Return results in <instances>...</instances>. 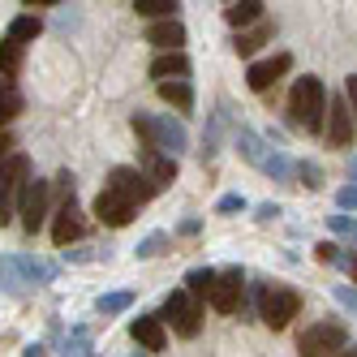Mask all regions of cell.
Masks as SVG:
<instances>
[{"mask_svg": "<svg viewBox=\"0 0 357 357\" xmlns=\"http://www.w3.org/2000/svg\"><path fill=\"white\" fill-rule=\"evenodd\" d=\"M344 349H349V327L336 323V319L314 323L310 331H301V340H297L301 357H340Z\"/></svg>", "mask_w": 357, "mask_h": 357, "instance_id": "3957f363", "label": "cell"}, {"mask_svg": "<svg viewBox=\"0 0 357 357\" xmlns=\"http://www.w3.org/2000/svg\"><path fill=\"white\" fill-rule=\"evenodd\" d=\"M47 202H52V185H47V181H26V185H22L17 215H22V228H26V233H39V228H43Z\"/></svg>", "mask_w": 357, "mask_h": 357, "instance_id": "52a82bcc", "label": "cell"}, {"mask_svg": "<svg viewBox=\"0 0 357 357\" xmlns=\"http://www.w3.org/2000/svg\"><path fill=\"white\" fill-rule=\"evenodd\" d=\"M134 134L142 138V151H160V155H168V160L185 155V146H190L185 125L172 121V116H146V112H138L134 116Z\"/></svg>", "mask_w": 357, "mask_h": 357, "instance_id": "6da1fadb", "label": "cell"}, {"mask_svg": "<svg viewBox=\"0 0 357 357\" xmlns=\"http://www.w3.org/2000/svg\"><path fill=\"white\" fill-rule=\"evenodd\" d=\"M104 190H112V194L125 198V202H134V207H142L146 198H155V185H151L138 168H125V164L108 172V185H104Z\"/></svg>", "mask_w": 357, "mask_h": 357, "instance_id": "ba28073f", "label": "cell"}, {"mask_svg": "<svg viewBox=\"0 0 357 357\" xmlns=\"http://www.w3.org/2000/svg\"><path fill=\"white\" fill-rule=\"evenodd\" d=\"M267 39H275V26L263 17L259 26H250V31H237V39H233V47H237V56H254L259 47L267 43Z\"/></svg>", "mask_w": 357, "mask_h": 357, "instance_id": "d6986e66", "label": "cell"}, {"mask_svg": "<svg viewBox=\"0 0 357 357\" xmlns=\"http://www.w3.org/2000/svg\"><path fill=\"white\" fill-rule=\"evenodd\" d=\"M95 250H65V263H95Z\"/></svg>", "mask_w": 357, "mask_h": 357, "instance_id": "60d3db41", "label": "cell"}, {"mask_svg": "<svg viewBox=\"0 0 357 357\" xmlns=\"http://www.w3.org/2000/svg\"><path fill=\"white\" fill-rule=\"evenodd\" d=\"M151 78L160 82H185L190 78V56L185 52H160L151 61Z\"/></svg>", "mask_w": 357, "mask_h": 357, "instance_id": "9a60e30c", "label": "cell"}, {"mask_svg": "<svg viewBox=\"0 0 357 357\" xmlns=\"http://www.w3.org/2000/svg\"><path fill=\"white\" fill-rule=\"evenodd\" d=\"M130 305H134V293H130V289H121V293H104V297L95 301V310L108 319V314H121V310H130Z\"/></svg>", "mask_w": 357, "mask_h": 357, "instance_id": "f546056e", "label": "cell"}, {"mask_svg": "<svg viewBox=\"0 0 357 357\" xmlns=\"http://www.w3.org/2000/svg\"><path fill=\"white\" fill-rule=\"evenodd\" d=\"M61 357H91V331H86V327H73L69 336H65Z\"/></svg>", "mask_w": 357, "mask_h": 357, "instance_id": "4dcf8cb0", "label": "cell"}, {"mask_svg": "<svg viewBox=\"0 0 357 357\" xmlns=\"http://www.w3.org/2000/svg\"><path fill=\"white\" fill-rule=\"evenodd\" d=\"M327 228H331L336 237H344V241L357 237V220H353V215H327Z\"/></svg>", "mask_w": 357, "mask_h": 357, "instance_id": "836d02e7", "label": "cell"}, {"mask_svg": "<svg viewBox=\"0 0 357 357\" xmlns=\"http://www.w3.org/2000/svg\"><path fill=\"white\" fill-rule=\"evenodd\" d=\"M224 125H228V112H211L207 121V130H202V160H215V151H220V138H224Z\"/></svg>", "mask_w": 357, "mask_h": 357, "instance_id": "603a6c76", "label": "cell"}, {"mask_svg": "<svg viewBox=\"0 0 357 357\" xmlns=\"http://www.w3.org/2000/svg\"><path fill=\"white\" fill-rule=\"evenodd\" d=\"M349 271H353V280H357V263H349Z\"/></svg>", "mask_w": 357, "mask_h": 357, "instance_id": "f907efd6", "label": "cell"}, {"mask_svg": "<svg viewBox=\"0 0 357 357\" xmlns=\"http://www.w3.org/2000/svg\"><path fill=\"white\" fill-rule=\"evenodd\" d=\"M130 336L146 349V353H160L164 344H168V336H164V323H160V314H138L134 323H130Z\"/></svg>", "mask_w": 357, "mask_h": 357, "instance_id": "5bb4252c", "label": "cell"}, {"mask_svg": "<svg viewBox=\"0 0 357 357\" xmlns=\"http://www.w3.org/2000/svg\"><path fill=\"white\" fill-rule=\"evenodd\" d=\"M233 211H245V198H241V194H224V198L215 202V215H233Z\"/></svg>", "mask_w": 357, "mask_h": 357, "instance_id": "8d00e7d4", "label": "cell"}, {"mask_svg": "<svg viewBox=\"0 0 357 357\" xmlns=\"http://www.w3.org/2000/svg\"><path fill=\"white\" fill-rule=\"evenodd\" d=\"M237 151H241V160L254 164V168H263V160L271 155L267 138H263L259 130H250V125H241V130H237Z\"/></svg>", "mask_w": 357, "mask_h": 357, "instance_id": "ac0fdd59", "label": "cell"}, {"mask_svg": "<svg viewBox=\"0 0 357 357\" xmlns=\"http://www.w3.org/2000/svg\"><path fill=\"white\" fill-rule=\"evenodd\" d=\"M340 357H357V349H344V353H340Z\"/></svg>", "mask_w": 357, "mask_h": 357, "instance_id": "681fc988", "label": "cell"}, {"mask_svg": "<svg viewBox=\"0 0 357 357\" xmlns=\"http://www.w3.org/2000/svg\"><path fill=\"white\" fill-rule=\"evenodd\" d=\"M349 185H357V160L349 164Z\"/></svg>", "mask_w": 357, "mask_h": 357, "instance_id": "c3c4849f", "label": "cell"}, {"mask_svg": "<svg viewBox=\"0 0 357 357\" xmlns=\"http://www.w3.org/2000/svg\"><path fill=\"white\" fill-rule=\"evenodd\" d=\"M9 146H13V138H9V134H0V164L9 160Z\"/></svg>", "mask_w": 357, "mask_h": 357, "instance_id": "ee69618b", "label": "cell"}, {"mask_svg": "<svg viewBox=\"0 0 357 357\" xmlns=\"http://www.w3.org/2000/svg\"><path fill=\"white\" fill-rule=\"evenodd\" d=\"M164 250H168V233H151V237H142V241L134 245L138 259H155V254H164Z\"/></svg>", "mask_w": 357, "mask_h": 357, "instance_id": "1f68e13d", "label": "cell"}, {"mask_svg": "<svg viewBox=\"0 0 357 357\" xmlns=\"http://www.w3.org/2000/svg\"><path fill=\"white\" fill-rule=\"evenodd\" d=\"M297 181L310 185V190H319V185H323V168H319L314 160H301V164H297Z\"/></svg>", "mask_w": 357, "mask_h": 357, "instance_id": "d6a6232c", "label": "cell"}, {"mask_svg": "<svg viewBox=\"0 0 357 357\" xmlns=\"http://www.w3.org/2000/svg\"><path fill=\"white\" fill-rule=\"evenodd\" d=\"M160 99L172 104L176 112H190L194 108V86L190 82H160Z\"/></svg>", "mask_w": 357, "mask_h": 357, "instance_id": "7402d4cb", "label": "cell"}, {"mask_svg": "<svg viewBox=\"0 0 357 357\" xmlns=\"http://www.w3.org/2000/svg\"><path fill=\"white\" fill-rule=\"evenodd\" d=\"M73 190H78V181H73V172H56V194L65 202H73Z\"/></svg>", "mask_w": 357, "mask_h": 357, "instance_id": "f35d334b", "label": "cell"}, {"mask_svg": "<svg viewBox=\"0 0 357 357\" xmlns=\"http://www.w3.org/2000/svg\"><path fill=\"white\" fill-rule=\"evenodd\" d=\"M39 31H43V22H39L35 13H22V17H13V26H9V39H17L22 47H26V39H39Z\"/></svg>", "mask_w": 357, "mask_h": 357, "instance_id": "f1b7e54d", "label": "cell"}, {"mask_svg": "<svg viewBox=\"0 0 357 357\" xmlns=\"http://www.w3.org/2000/svg\"><path fill=\"white\" fill-rule=\"evenodd\" d=\"M134 202H125V198H116L112 190H99V198H95V220L99 224H108V228H125L134 220Z\"/></svg>", "mask_w": 357, "mask_h": 357, "instance_id": "7c38bea8", "label": "cell"}, {"mask_svg": "<svg viewBox=\"0 0 357 357\" xmlns=\"http://www.w3.org/2000/svg\"><path fill=\"white\" fill-rule=\"evenodd\" d=\"M22 56H26V47H22L17 39H0V73H9V78H13V73L22 69Z\"/></svg>", "mask_w": 357, "mask_h": 357, "instance_id": "4316f807", "label": "cell"}, {"mask_svg": "<svg viewBox=\"0 0 357 357\" xmlns=\"http://www.w3.org/2000/svg\"><path fill=\"white\" fill-rule=\"evenodd\" d=\"M17 267H22V280H26V284H52L56 280V267L43 263V259H31V254H17Z\"/></svg>", "mask_w": 357, "mask_h": 357, "instance_id": "44dd1931", "label": "cell"}, {"mask_svg": "<svg viewBox=\"0 0 357 357\" xmlns=\"http://www.w3.org/2000/svg\"><path fill=\"white\" fill-rule=\"evenodd\" d=\"M319 250V259L323 263H336V267H349L353 259H344V254H340V245H331V241H323V245H314Z\"/></svg>", "mask_w": 357, "mask_h": 357, "instance_id": "d590c367", "label": "cell"}, {"mask_svg": "<svg viewBox=\"0 0 357 357\" xmlns=\"http://www.w3.org/2000/svg\"><path fill=\"white\" fill-rule=\"evenodd\" d=\"M263 172L271 176V181H293V176H297V164H293L280 146H271V155L263 160Z\"/></svg>", "mask_w": 357, "mask_h": 357, "instance_id": "cb8c5ba5", "label": "cell"}, {"mask_svg": "<svg viewBox=\"0 0 357 357\" xmlns=\"http://www.w3.org/2000/svg\"><path fill=\"white\" fill-rule=\"evenodd\" d=\"M331 293H336V301L344 305V310H353V314H357V293H353L349 284H336V289H331Z\"/></svg>", "mask_w": 357, "mask_h": 357, "instance_id": "ab89813d", "label": "cell"}, {"mask_svg": "<svg viewBox=\"0 0 357 357\" xmlns=\"http://www.w3.org/2000/svg\"><path fill=\"white\" fill-rule=\"evenodd\" d=\"M344 91H349V112L357 116V73H353V78H344Z\"/></svg>", "mask_w": 357, "mask_h": 357, "instance_id": "b9f144b4", "label": "cell"}, {"mask_svg": "<svg viewBox=\"0 0 357 357\" xmlns=\"http://www.w3.org/2000/svg\"><path fill=\"white\" fill-rule=\"evenodd\" d=\"M0 289L22 297V289H26V280H22V267H17V254H5L0 259Z\"/></svg>", "mask_w": 357, "mask_h": 357, "instance_id": "d4e9b609", "label": "cell"}, {"mask_svg": "<svg viewBox=\"0 0 357 357\" xmlns=\"http://www.w3.org/2000/svg\"><path fill=\"white\" fill-rule=\"evenodd\" d=\"M181 233H185V237H194V233H198V220H194V215H190V220H181Z\"/></svg>", "mask_w": 357, "mask_h": 357, "instance_id": "f6af8a7d", "label": "cell"}, {"mask_svg": "<svg viewBox=\"0 0 357 357\" xmlns=\"http://www.w3.org/2000/svg\"><path fill=\"white\" fill-rule=\"evenodd\" d=\"M31 181V160L26 155H9L0 164V228H5L17 211V194Z\"/></svg>", "mask_w": 357, "mask_h": 357, "instance_id": "8992f818", "label": "cell"}, {"mask_svg": "<svg viewBox=\"0 0 357 357\" xmlns=\"http://www.w3.org/2000/svg\"><path fill=\"white\" fill-rule=\"evenodd\" d=\"M146 43L164 47V52H181V43H185V26H181L176 17H168V22H151V26H146Z\"/></svg>", "mask_w": 357, "mask_h": 357, "instance_id": "2e32d148", "label": "cell"}, {"mask_svg": "<svg viewBox=\"0 0 357 357\" xmlns=\"http://www.w3.org/2000/svg\"><path fill=\"white\" fill-rule=\"evenodd\" d=\"M323 134H327V146H353V112L344 104V95H331L327 99V121H323Z\"/></svg>", "mask_w": 357, "mask_h": 357, "instance_id": "30bf717a", "label": "cell"}, {"mask_svg": "<svg viewBox=\"0 0 357 357\" xmlns=\"http://www.w3.org/2000/svg\"><path fill=\"white\" fill-rule=\"evenodd\" d=\"M22 112V95L17 91H9V95H0V130H5V125L13 121Z\"/></svg>", "mask_w": 357, "mask_h": 357, "instance_id": "e575fe53", "label": "cell"}, {"mask_svg": "<svg viewBox=\"0 0 357 357\" xmlns=\"http://www.w3.org/2000/svg\"><path fill=\"white\" fill-rule=\"evenodd\" d=\"M241 289H245V275H241V267L215 271V284H211L207 301L215 305L220 314H237V310H241Z\"/></svg>", "mask_w": 357, "mask_h": 357, "instance_id": "9c48e42d", "label": "cell"}, {"mask_svg": "<svg viewBox=\"0 0 357 357\" xmlns=\"http://www.w3.org/2000/svg\"><path fill=\"white\" fill-rule=\"evenodd\" d=\"M280 215V207H275V202H263V207H259V220L267 224V220H275Z\"/></svg>", "mask_w": 357, "mask_h": 357, "instance_id": "7bdbcfd3", "label": "cell"}, {"mask_svg": "<svg viewBox=\"0 0 357 357\" xmlns=\"http://www.w3.org/2000/svg\"><path fill=\"white\" fill-rule=\"evenodd\" d=\"M263 9L267 5H259V0H241V5H228L224 17H228V26L245 31V26H259V22H263Z\"/></svg>", "mask_w": 357, "mask_h": 357, "instance_id": "ffe728a7", "label": "cell"}, {"mask_svg": "<svg viewBox=\"0 0 357 357\" xmlns=\"http://www.w3.org/2000/svg\"><path fill=\"white\" fill-rule=\"evenodd\" d=\"M160 323H172V331H176V336L194 340V336H198V327H202V305H198V301H194L185 289H176V293H168V297H164Z\"/></svg>", "mask_w": 357, "mask_h": 357, "instance_id": "5b68a950", "label": "cell"}, {"mask_svg": "<svg viewBox=\"0 0 357 357\" xmlns=\"http://www.w3.org/2000/svg\"><path fill=\"white\" fill-rule=\"evenodd\" d=\"M254 301H259V319H263L271 331H284V327L297 319V310H301V297H297L293 289H280V284H271V289L259 284Z\"/></svg>", "mask_w": 357, "mask_h": 357, "instance_id": "277c9868", "label": "cell"}, {"mask_svg": "<svg viewBox=\"0 0 357 357\" xmlns=\"http://www.w3.org/2000/svg\"><path fill=\"white\" fill-rule=\"evenodd\" d=\"M211 284H215V271H211V267H194V271L185 275V293H190L194 301L207 297V293H211Z\"/></svg>", "mask_w": 357, "mask_h": 357, "instance_id": "83f0119b", "label": "cell"}, {"mask_svg": "<svg viewBox=\"0 0 357 357\" xmlns=\"http://www.w3.org/2000/svg\"><path fill=\"white\" fill-rule=\"evenodd\" d=\"M142 176L151 185H172L176 181V160H168V155H160V151H142Z\"/></svg>", "mask_w": 357, "mask_h": 357, "instance_id": "e0dca14e", "label": "cell"}, {"mask_svg": "<svg viewBox=\"0 0 357 357\" xmlns=\"http://www.w3.org/2000/svg\"><path fill=\"white\" fill-rule=\"evenodd\" d=\"M336 207H340V215L344 211H357V185H340L336 190Z\"/></svg>", "mask_w": 357, "mask_h": 357, "instance_id": "74e56055", "label": "cell"}, {"mask_svg": "<svg viewBox=\"0 0 357 357\" xmlns=\"http://www.w3.org/2000/svg\"><path fill=\"white\" fill-rule=\"evenodd\" d=\"M13 91V78H9V73H0V95H9Z\"/></svg>", "mask_w": 357, "mask_h": 357, "instance_id": "bcb514c9", "label": "cell"}, {"mask_svg": "<svg viewBox=\"0 0 357 357\" xmlns=\"http://www.w3.org/2000/svg\"><path fill=\"white\" fill-rule=\"evenodd\" d=\"M289 69H293V56L280 52V56H271V61H254L250 73H245V82H250V91H267V86H275L280 78H284Z\"/></svg>", "mask_w": 357, "mask_h": 357, "instance_id": "8fae6325", "label": "cell"}, {"mask_svg": "<svg viewBox=\"0 0 357 357\" xmlns=\"http://www.w3.org/2000/svg\"><path fill=\"white\" fill-rule=\"evenodd\" d=\"M86 233V220H82V211H78V202H61V211H56V220H52V241L61 245V250H69V241H78Z\"/></svg>", "mask_w": 357, "mask_h": 357, "instance_id": "4fadbf2b", "label": "cell"}, {"mask_svg": "<svg viewBox=\"0 0 357 357\" xmlns=\"http://www.w3.org/2000/svg\"><path fill=\"white\" fill-rule=\"evenodd\" d=\"M289 116L293 125L310 134H323V121H327V86L323 78H297L289 91Z\"/></svg>", "mask_w": 357, "mask_h": 357, "instance_id": "7a4b0ae2", "label": "cell"}, {"mask_svg": "<svg viewBox=\"0 0 357 357\" xmlns=\"http://www.w3.org/2000/svg\"><path fill=\"white\" fill-rule=\"evenodd\" d=\"M22 357H43V349L39 344H26V349H22Z\"/></svg>", "mask_w": 357, "mask_h": 357, "instance_id": "7dc6e473", "label": "cell"}, {"mask_svg": "<svg viewBox=\"0 0 357 357\" xmlns=\"http://www.w3.org/2000/svg\"><path fill=\"white\" fill-rule=\"evenodd\" d=\"M134 9H138V17H151V22H168V17H176V0H134Z\"/></svg>", "mask_w": 357, "mask_h": 357, "instance_id": "484cf974", "label": "cell"}]
</instances>
